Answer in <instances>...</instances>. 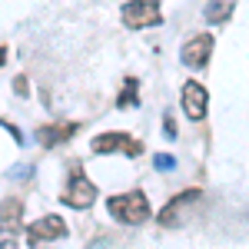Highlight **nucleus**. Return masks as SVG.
Here are the masks:
<instances>
[{
  "mask_svg": "<svg viewBox=\"0 0 249 249\" xmlns=\"http://www.w3.org/2000/svg\"><path fill=\"white\" fill-rule=\"evenodd\" d=\"M107 213L113 216L116 223H123V226H140V223H146L150 219V199H146V193L143 190H130V193H116L107 199Z\"/></svg>",
  "mask_w": 249,
  "mask_h": 249,
  "instance_id": "nucleus-1",
  "label": "nucleus"
},
{
  "mask_svg": "<svg viewBox=\"0 0 249 249\" xmlns=\"http://www.w3.org/2000/svg\"><path fill=\"white\" fill-rule=\"evenodd\" d=\"M116 107H120V110H130V107H136V80H130V83H126V90L120 93Z\"/></svg>",
  "mask_w": 249,
  "mask_h": 249,
  "instance_id": "nucleus-12",
  "label": "nucleus"
},
{
  "mask_svg": "<svg viewBox=\"0 0 249 249\" xmlns=\"http://www.w3.org/2000/svg\"><path fill=\"white\" fill-rule=\"evenodd\" d=\"M0 126H7V130L14 133V140H17V143H23V133H20V130L14 126V123H7V120H0Z\"/></svg>",
  "mask_w": 249,
  "mask_h": 249,
  "instance_id": "nucleus-15",
  "label": "nucleus"
},
{
  "mask_svg": "<svg viewBox=\"0 0 249 249\" xmlns=\"http://www.w3.org/2000/svg\"><path fill=\"white\" fill-rule=\"evenodd\" d=\"M3 63H7V50L0 47V67H3Z\"/></svg>",
  "mask_w": 249,
  "mask_h": 249,
  "instance_id": "nucleus-18",
  "label": "nucleus"
},
{
  "mask_svg": "<svg viewBox=\"0 0 249 249\" xmlns=\"http://www.w3.org/2000/svg\"><path fill=\"white\" fill-rule=\"evenodd\" d=\"M213 47H216V40L213 34H196L183 43V50H179V60H183V67H190V70H203L213 57Z\"/></svg>",
  "mask_w": 249,
  "mask_h": 249,
  "instance_id": "nucleus-6",
  "label": "nucleus"
},
{
  "mask_svg": "<svg viewBox=\"0 0 249 249\" xmlns=\"http://www.w3.org/2000/svg\"><path fill=\"white\" fill-rule=\"evenodd\" d=\"M203 14H206V20H210L213 27H219V23H226L236 14V0H210Z\"/></svg>",
  "mask_w": 249,
  "mask_h": 249,
  "instance_id": "nucleus-10",
  "label": "nucleus"
},
{
  "mask_svg": "<svg viewBox=\"0 0 249 249\" xmlns=\"http://www.w3.org/2000/svg\"><path fill=\"white\" fill-rule=\"evenodd\" d=\"M166 136H176V123H173V116H166Z\"/></svg>",
  "mask_w": 249,
  "mask_h": 249,
  "instance_id": "nucleus-17",
  "label": "nucleus"
},
{
  "mask_svg": "<svg viewBox=\"0 0 249 249\" xmlns=\"http://www.w3.org/2000/svg\"><path fill=\"white\" fill-rule=\"evenodd\" d=\"M14 90H17V93H23V96L30 93V83H27V77H17V80H14Z\"/></svg>",
  "mask_w": 249,
  "mask_h": 249,
  "instance_id": "nucleus-14",
  "label": "nucleus"
},
{
  "mask_svg": "<svg viewBox=\"0 0 249 249\" xmlns=\"http://www.w3.org/2000/svg\"><path fill=\"white\" fill-rule=\"evenodd\" d=\"M120 17L130 30H146L163 20V10H160V0H130L120 7Z\"/></svg>",
  "mask_w": 249,
  "mask_h": 249,
  "instance_id": "nucleus-2",
  "label": "nucleus"
},
{
  "mask_svg": "<svg viewBox=\"0 0 249 249\" xmlns=\"http://www.w3.org/2000/svg\"><path fill=\"white\" fill-rule=\"evenodd\" d=\"M73 133H77V123H53V126H43L37 140L43 143V146H57V143H63V140H70Z\"/></svg>",
  "mask_w": 249,
  "mask_h": 249,
  "instance_id": "nucleus-9",
  "label": "nucleus"
},
{
  "mask_svg": "<svg viewBox=\"0 0 249 249\" xmlns=\"http://www.w3.org/2000/svg\"><path fill=\"white\" fill-rule=\"evenodd\" d=\"M179 103H183V113L190 116L193 123H199V120H206V110H210V90L199 80H186L183 93H179Z\"/></svg>",
  "mask_w": 249,
  "mask_h": 249,
  "instance_id": "nucleus-4",
  "label": "nucleus"
},
{
  "mask_svg": "<svg viewBox=\"0 0 249 249\" xmlns=\"http://www.w3.org/2000/svg\"><path fill=\"white\" fill-rule=\"evenodd\" d=\"M90 150H93V153H116V150H123V153H140V143H130V133L113 130V133L93 136Z\"/></svg>",
  "mask_w": 249,
  "mask_h": 249,
  "instance_id": "nucleus-8",
  "label": "nucleus"
},
{
  "mask_svg": "<svg viewBox=\"0 0 249 249\" xmlns=\"http://www.w3.org/2000/svg\"><path fill=\"white\" fill-rule=\"evenodd\" d=\"M60 199H63V206H70V210H90L96 203V186L77 170L70 176V183H67V190H63Z\"/></svg>",
  "mask_w": 249,
  "mask_h": 249,
  "instance_id": "nucleus-5",
  "label": "nucleus"
},
{
  "mask_svg": "<svg viewBox=\"0 0 249 249\" xmlns=\"http://www.w3.org/2000/svg\"><path fill=\"white\" fill-rule=\"evenodd\" d=\"M20 219H23V203H20L17 196H7L0 203V223L7 230H14V226H20Z\"/></svg>",
  "mask_w": 249,
  "mask_h": 249,
  "instance_id": "nucleus-11",
  "label": "nucleus"
},
{
  "mask_svg": "<svg viewBox=\"0 0 249 249\" xmlns=\"http://www.w3.org/2000/svg\"><path fill=\"white\" fill-rule=\"evenodd\" d=\"M199 199H203V190H186V193H179V196H173L170 203L156 213V223H160V226H166V230L183 226V219L190 216L193 203H199Z\"/></svg>",
  "mask_w": 249,
  "mask_h": 249,
  "instance_id": "nucleus-3",
  "label": "nucleus"
},
{
  "mask_svg": "<svg viewBox=\"0 0 249 249\" xmlns=\"http://www.w3.org/2000/svg\"><path fill=\"white\" fill-rule=\"evenodd\" d=\"M156 170H173V166H176V163H173V156L170 153H156Z\"/></svg>",
  "mask_w": 249,
  "mask_h": 249,
  "instance_id": "nucleus-13",
  "label": "nucleus"
},
{
  "mask_svg": "<svg viewBox=\"0 0 249 249\" xmlns=\"http://www.w3.org/2000/svg\"><path fill=\"white\" fill-rule=\"evenodd\" d=\"M0 249H20V243L10 239V236H0Z\"/></svg>",
  "mask_w": 249,
  "mask_h": 249,
  "instance_id": "nucleus-16",
  "label": "nucleus"
},
{
  "mask_svg": "<svg viewBox=\"0 0 249 249\" xmlns=\"http://www.w3.org/2000/svg\"><path fill=\"white\" fill-rule=\"evenodd\" d=\"M63 236H67V223L57 213L40 216V219H34L27 226V239H34V243H53V239H63Z\"/></svg>",
  "mask_w": 249,
  "mask_h": 249,
  "instance_id": "nucleus-7",
  "label": "nucleus"
}]
</instances>
